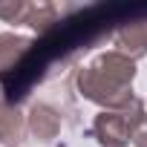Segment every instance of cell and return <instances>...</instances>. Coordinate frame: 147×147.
<instances>
[{"mask_svg": "<svg viewBox=\"0 0 147 147\" xmlns=\"http://www.w3.org/2000/svg\"><path fill=\"white\" fill-rule=\"evenodd\" d=\"M26 15H29V3L23 0H0V20L3 23H26Z\"/></svg>", "mask_w": 147, "mask_h": 147, "instance_id": "ba28073f", "label": "cell"}, {"mask_svg": "<svg viewBox=\"0 0 147 147\" xmlns=\"http://www.w3.org/2000/svg\"><path fill=\"white\" fill-rule=\"evenodd\" d=\"M144 101L136 98L127 110H101L92 118V138L101 147H127L133 141V127L144 118Z\"/></svg>", "mask_w": 147, "mask_h": 147, "instance_id": "7a4b0ae2", "label": "cell"}, {"mask_svg": "<svg viewBox=\"0 0 147 147\" xmlns=\"http://www.w3.org/2000/svg\"><path fill=\"white\" fill-rule=\"evenodd\" d=\"M29 49H32V38L29 35L0 32V75H6L12 66H18Z\"/></svg>", "mask_w": 147, "mask_h": 147, "instance_id": "8992f818", "label": "cell"}, {"mask_svg": "<svg viewBox=\"0 0 147 147\" xmlns=\"http://www.w3.org/2000/svg\"><path fill=\"white\" fill-rule=\"evenodd\" d=\"M26 130H29L38 141L49 144V141H55L58 133H61V113H58L52 104L38 101V104H32V110H29V115H26Z\"/></svg>", "mask_w": 147, "mask_h": 147, "instance_id": "3957f363", "label": "cell"}, {"mask_svg": "<svg viewBox=\"0 0 147 147\" xmlns=\"http://www.w3.org/2000/svg\"><path fill=\"white\" fill-rule=\"evenodd\" d=\"M133 147H147V115L133 127Z\"/></svg>", "mask_w": 147, "mask_h": 147, "instance_id": "9c48e42d", "label": "cell"}, {"mask_svg": "<svg viewBox=\"0 0 147 147\" xmlns=\"http://www.w3.org/2000/svg\"><path fill=\"white\" fill-rule=\"evenodd\" d=\"M23 138H26V115L18 107L0 101V144L20 147Z\"/></svg>", "mask_w": 147, "mask_h": 147, "instance_id": "5b68a950", "label": "cell"}, {"mask_svg": "<svg viewBox=\"0 0 147 147\" xmlns=\"http://www.w3.org/2000/svg\"><path fill=\"white\" fill-rule=\"evenodd\" d=\"M55 20H58V6L55 3H29V15H26L23 26H29L38 35H43V32L52 29Z\"/></svg>", "mask_w": 147, "mask_h": 147, "instance_id": "52a82bcc", "label": "cell"}, {"mask_svg": "<svg viewBox=\"0 0 147 147\" xmlns=\"http://www.w3.org/2000/svg\"><path fill=\"white\" fill-rule=\"evenodd\" d=\"M136 81V61L121 55L118 49H107L95 55L81 72H78V92L81 98L98 104L101 110H127L138 95L133 92Z\"/></svg>", "mask_w": 147, "mask_h": 147, "instance_id": "6da1fadb", "label": "cell"}, {"mask_svg": "<svg viewBox=\"0 0 147 147\" xmlns=\"http://www.w3.org/2000/svg\"><path fill=\"white\" fill-rule=\"evenodd\" d=\"M115 49L133 61L147 55V18H138L115 32Z\"/></svg>", "mask_w": 147, "mask_h": 147, "instance_id": "277c9868", "label": "cell"}]
</instances>
